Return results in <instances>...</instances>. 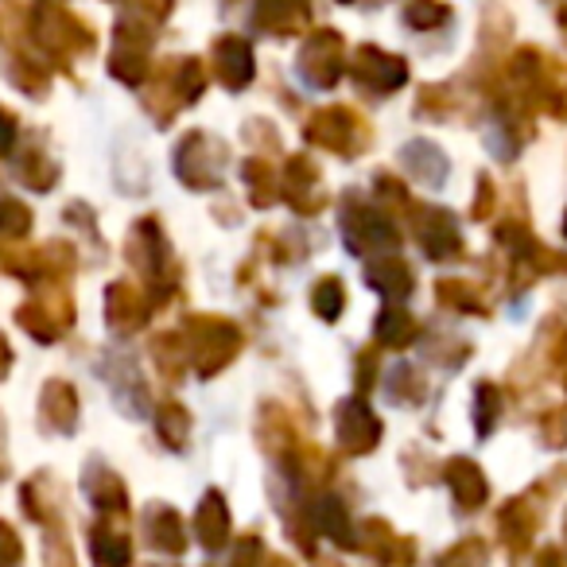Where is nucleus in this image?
Here are the masks:
<instances>
[{
	"label": "nucleus",
	"instance_id": "nucleus-1",
	"mask_svg": "<svg viewBox=\"0 0 567 567\" xmlns=\"http://www.w3.org/2000/svg\"><path fill=\"white\" fill-rule=\"evenodd\" d=\"M447 482H451V489H455L463 509H474V505L486 502V478H482L478 466L466 463V458H455V463L447 466Z\"/></svg>",
	"mask_w": 567,
	"mask_h": 567
},
{
	"label": "nucleus",
	"instance_id": "nucleus-2",
	"mask_svg": "<svg viewBox=\"0 0 567 567\" xmlns=\"http://www.w3.org/2000/svg\"><path fill=\"white\" fill-rule=\"evenodd\" d=\"M90 556H94V567H128L133 548H128L125 536L102 525V528H94V536H90Z\"/></svg>",
	"mask_w": 567,
	"mask_h": 567
},
{
	"label": "nucleus",
	"instance_id": "nucleus-3",
	"mask_svg": "<svg viewBox=\"0 0 567 567\" xmlns=\"http://www.w3.org/2000/svg\"><path fill=\"white\" fill-rule=\"evenodd\" d=\"M533 528H536V517L528 513L525 502L505 505V513H502V536H505V544H513L517 551L528 548V540H533Z\"/></svg>",
	"mask_w": 567,
	"mask_h": 567
},
{
	"label": "nucleus",
	"instance_id": "nucleus-4",
	"mask_svg": "<svg viewBox=\"0 0 567 567\" xmlns=\"http://www.w3.org/2000/svg\"><path fill=\"white\" fill-rule=\"evenodd\" d=\"M198 536H203L206 548H221L229 536V517L226 509H221L218 497H206L203 513H198Z\"/></svg>",
	"mask_w": 567,
	"mask_h": 567
},
{
	"label": "nucleus",
	"instance_id": "nucleus-5",
	"mask_svg": "<svg viewBox=\"0 0 567 567\" xmlns=\"http://www.w3.org/2000/svg\"><path fill=\"white\" fill-rule=\"evenodd\" d=\"M148 536H152V544L156 548H164V551H183V525H179V517L175 513H167V509H159L156 517H148Z\"/></svg>",
	"mask_w": 567,
	"mask_h": 567
},
{
	"label": "nucleus",
	"instance_id": "nucleus-6",
	"mask_svg": "<svg viewBox=\"0 0 567 567\" xmlns=\"http://www.w3.org/2000/svg\"><path fill=\"white\" fill-rule=\"evenodd\" d=\"M440 567H486V544L482 540H463L440 559Z\"/></svg>",
	"mask_w": 567,
	"mask_h": 567
},
{
	"label": "nucleus",
	"instance_id": "nucleus-7",
	"mask_svg": "<svg viewBox=\"0 0 567 567\" xmlns=\"http://www.w3.org/2000/svg\"><path fill=\"white\" fill-rule=\"evenodd\" d=\"M319 525H323V533H327V536H334V540H342V544H354V540H350L347 513H342V505L327 502L323 509H319Z\"/></svg>",
	"mask_w": 567,
	"mask_h": 567
},
{
	"label": "nucleus",
	"instance_id": "nucleus-8",
	"mask_svg": "<svg viewBox=\"0 0 567 567\" xmlns=\"http://www.w3.org/2000/svg\"><path fill=\"white\" fill-rule=\"evenodd\" d=\"M0 567H20V540L9 525H0Z\"/></svg>",
	"mask_w": 567,
	"mask_h": 567
},
{
	"label": "nucleus",
	"instance_id": "nucleus-9",
	"mask_svg": "<svg viewBox=\"0 0 567 567\" xmlns=\"http://www.w3.org/2000/svg\"><path fill=\"white\" fill-rule=\"evenodd\" d=\"M494 412H497V393H494V389H482V420H478L482 432H489V424H494Z\"/></svg>",
	"mask_w": 567,
	"mask_h": 567
},
{
	"label": "nucleus",
	"instance_id": "nucleus-10",
	"mask_svg": "<svg viewBox=\"0 0 567 567\" xmlns=\"http://www.w3.org/2000/svg\"><path fill=\"white\" fill-rule=\"evenodd\" d=\"M257 559H260V544L249 536V544H245L241 551H237V559H234V567H257Z\"/></svg>",
	"mask_w": 567,
	"mask_h": 567
},
{
	"label": "nucleus",
	"instance_id": "nucleus-11",
	"mask_svg": "<svg viewBox=\"0 0 567 567\" xmlns=\"http://www.w3.org/2000/svg\"><path fill=\"white\" fill-rule=\"evenodd\" d=\"M540 567H564V564H559V556H556V551H540Z\"/></svg>",
	"mask_w": 567,
	"mask_h": 567
},
{
	"label": "nucleus",
	"instance_id": "nucleus-12",
	"mask_svg": "<svg viewBox=\"0 0 567 567\" xmlns=\"http://www.w3.org/2000/svg\"><path fill=\"white\" fill-rule=\"evenodd\" d=\"M265 567H288L284 559H265Z\"/></svg>",
	"mask_w": 567,
	"mask_h": 567
},
{
	"label": "nucleus",
	"instance_id": "nucleus-13",
	"mask_svg": "<svg viewBox=\"0 0 567 567\" xmlns=\"http://www.w3.org/2000/svg\"><path fill=\"white\" fill-rule=\"evenodd\" d=\"M564 234H567V218H564Z\"/></svg>",
	"mask_w": 567,
	"mask_h": 567
}]
</instances>
